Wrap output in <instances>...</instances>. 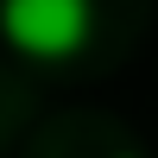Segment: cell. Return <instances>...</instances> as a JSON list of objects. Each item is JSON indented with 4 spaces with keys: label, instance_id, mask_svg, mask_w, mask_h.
Masks as SVG:
<instances>
[{
    "label": "cell",
    "instance_id": "obj_1",
    "mask_svg": "<svg viewBox=\"0 0 158 158\" xmlns=\"http://www.w3.org/2000/svg\"><path fill=\"white\" fill-rule=\"evenodd\" d=\"M95 25V0H6V38L32 57H76Z\"/></svg>",
    "mask_w": 158,
    "mask_h": 158
}]
</instances>
